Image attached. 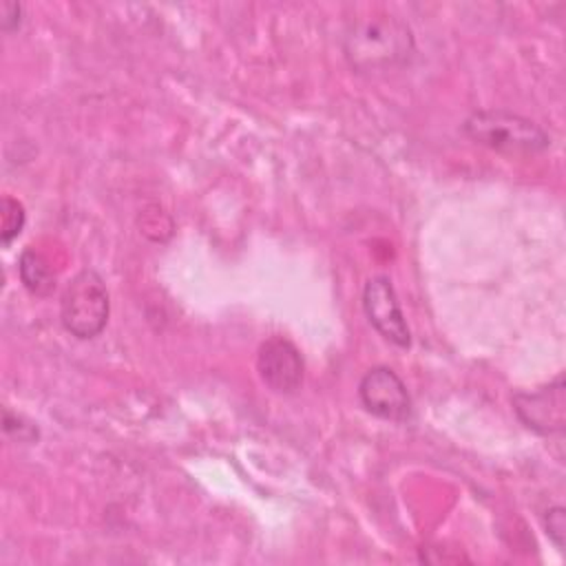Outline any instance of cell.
Here are the masks:
<instances>
[{
    "label": "cell",
    "instance_id": "cell-1",
    "mask_svg": "<svg viewBox=\"0 0 566 566\" xmlns=\"http://www.w3.org/2000/svg\"><path fill=\"white\" fill-rule=\"evenodd\" d=\"M343 53L358 73L391 71L411 60L413 35L402 18L378 11L349 22L343 35Z\"/></svg>",
    "mask_w": 566,
    "mask_h": 566
},
{
    "label": "cell",
    "instance_id": "cell-2",
    "mask_svg": "<svg viewBox=\"0 0 566 566\" xmlns=\"http://www.w3.org/2000/svg\"><path fill=\"white\" fill-rule=\"evenodd\" d=\"M462 130L475 144L506 155H533L551 144L539 124L509 111H475L464 119Z\"/></svg>",
    "mask_w": 566,
    "mask_h": 566
},
{
    "label": "cell",
    "instance_id": "cell-3",
    "mask_svg": "<svg viewBox=\"0 0 566 566\" xmlns=\"http://www.w3.org/2000/svg\"><path fill=\"white\" fill-rule=\"evenodd\" d=\"M111 301L104 279L95 270H80L64 287L60 301V321L64 329L80 338H95L108 321Z\"/></svg>",
    "mask_w": 566,
    "mask_h": 566
},
{
    "label": "cell",
    "instance_id": "cell-4",
    "mask_svg": "<svg viewBox=\"0 0 566 566\" xmlns=\"http://www.w3.org/2000/svg\"><path fill=\"white\" fill-rule=\"evenodd\" d=\"M363 407L376 418L405 422L411 416V398L400 376L389 367H371L358 382Z\"/></svg>",
    "mask_w": 566,
    "mask_h": 566
},
{
    "label": "cell",
    "instance_id": "cell-5",
    "mask_svg": "<svg viewBox=\"0 0 566 566\" xmlns=\"http://www.w3.org/2000/svg\"><path fill=\"white\" fill-rule=\"evenodd\" d=\"M363 310L374 325V329L398 347L411 345V332L407 327L405 314L396 290L387 276H374L365 283L363 290Z\"/></svg>",
    "mask_w": 566,
    "mask_h": 566
},
{
    "label": "cell",
    "instance_id": "cell-6",
    "mask_svg": "<svg viewBox=\"0 0 566 566\" xmlns=\"http://www.w3.org/2000/svg\"><path fill=\"white\" fill-rule=\"evenodd\" d=\"M513 409L528 429L542 436L562 433L566 422L564 376H557L551 385L535 391H517L513 396Z\"/></svg>",
    "mask_w": 566,
    "mask_h": 566
},
{
    "label": "cell",
    "instance_id": "cell-7",
    "mask_svg": "<svg viewBox=\"0 0 566 566\" xmlns=\"http://www.w3.org/2000/svg\"><path fill=\"white\" fill-rule=\"evenodd\" d=\"M256 369L265 387L274 394H294L303 382V356L296 345L283 336H272L261 343Z\"/></svg>",
    "mask_w": 566,
    "mask_h": 566
},
{
    "label": "cell",
    "instance_id": "cell-8",
    "mask_svg": "<svg viewBox=\"0 0 566 566\" xmlns=\"http://www.w3.org/2000/svg\"><path fill=\"white\" fill-rule=\"evenodd\" d=\"M18 272H20V281L22 285L35 294V296H49L55 290V274L51 270V265L46 263V259L35 252L33 248H27L20 254L18 261Z\"/></svg>",
    "mask_w": 566,
    "mask_h": 566
},
{
    "label": "cell",
    "instance_id": "cell-9",
    "mask_svg": "<svg viewBox=\"0 0 566 566\" xmlns=\"http://www.w3.org/2000/svg\"><path fill=\"white\" fill-rule=\"evenodd\" d=\"M24 221H27L24 206L9 195L2 197V230H0L2 245H9L22 232Z\"/></svg>",
    "mask_w": 566,
    "mask_h": 566
},
{
    "label": "cell",
    "instance_id": "cell-10",
    "mask_svg": "<svg viewBox=\"0 0 566 566\" xmlns=\"http://www.w3.org/2000/svg\"><path fill=\"white\" fill-rule=\"evenodd\" d=\"M544 526L548 537L553 539V544L562 551L564 548V537H566V515L562 506H553L546 511L544 515Z\"/></svg>",
    "mask_w": 566,
    "mask_h": 566
},
{
    "label": "cell",
    "instance_id": "cell-11",
    "mask_svg": "<svg viewBox=\"0 0 566 566\" xmlns=\"http://www.w3.org/2000/svg\"><path fill=\"white\" fill-rule=\"evenodd\" d=\"M4 431L18 440H24V442H31L38 438V427L27 422L22 416L18 413H11L9 409H4Z\"/></svg>",
    "mask_w": 566,
    "mask_h": 566
},
{
    "label": "cell",
    "instance_id": "cell-12",
    "mask_svg": "<svg viewBox=\"0 0 566 566\" xmlns=\"http://www.w3.org/2000/svg\"><path fill=\"white\" fill-rule=\"evenodd\" d=\"M0 27H2V31H13V29H18L20 27V22H22V4L20 2H2V7H0Z\"/></svg>",
    "mask_w": 566,
    "mask_h": 566
}]
</instances>
